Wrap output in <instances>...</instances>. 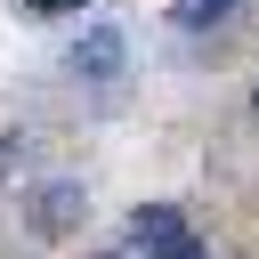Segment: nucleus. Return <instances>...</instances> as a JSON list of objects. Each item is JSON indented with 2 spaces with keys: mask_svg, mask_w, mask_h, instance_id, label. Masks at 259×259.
Instances as JSON below:
<instances>
[{
  "mask_svg": "<svg viewBox=\"0 0 259 259\" xmlns=\"http://www.w3.org/2000/svg\"><path fill=\"white\" fill-rule=\"evenodd\" d=\"M73 65H81L89 81H105V73H121V32H113V24H97V32H89V40L73 49Z\"/></svg>",
  "mask_w": 259,
  "mask_h": 259,
  "instance_id": "obj_1",
  "label": "nucleus"
},
{
  "mask_svg": "<svg viewBox=\"0 0 259 259\" xmlns=\"http://www.w3.org/2000/svg\"><path fill=\"white\" fill-rule=\"evenodd\" d=\"M73 210H81V186H65V178H57V186H40L32 227H40V235H65V227H73Z\"/></svg>",
  "mask_w": 259,
  "mask_h": 259,
  "instance_id": "obj_2",
  "label": "nucleus"
},
{
  "mask_svg": "<svg viewBox=\"0 0 259 259\" xmlns=\"http://www.w3.org/2000/svg\"><path fill=\"white\" fill-rule=\"evenodd\" d=\"M227 16H235V0H178L170 24H178V32H202V24H227Z\"/></svg>",
  "mask_w": 259,
  "mask_h": 259,
  "instance_id": "obj_3",
  "label": "nucleus"
},
{
  "mask_svg": "<svg viewBox=\"0 0 259 259\" xmlns=\"http://www.w3.org/2000/svg\"><path fill=\"white\" fill-rule=\"evenodd\" d=\"M146 259H202V243H194V235H186V227H178V235H170V243H162V251H146Z\"/></svg>",
  "mask_w": 259,
  "mask_h": 259,
  "instance_id": "obj_4",
  "label": "nucleus"
},
{
  "mask_svg": "<svg viewBox=\"0 0 259 259\" xmlns=\"http://www.w3.org/2000/svg\"><path fill=\"white\" fill-rule=\"evenodd\" d=\"M32 16H65V8H81V0H24Z\"/></svg>",
  "mask_w": 259,
  "mask_h": 259,
  "instance_id": "obj_5",
  "label": "nucleus"
},
{
  "mask_svg": "<svg viewBox=\"0 0 259 259\" xmlns=\"http://www.w3.org/2000/svg\"><path fill=\"white\" fill-rule=\"evenodd\" d=\"M251 113H259V97H251Z\"/></svg>",
  "mask_w": 259,
  "mask_h": 259,
  "instance_id": "obj_6",
  "label": "nucleus"
}]
</instances>
